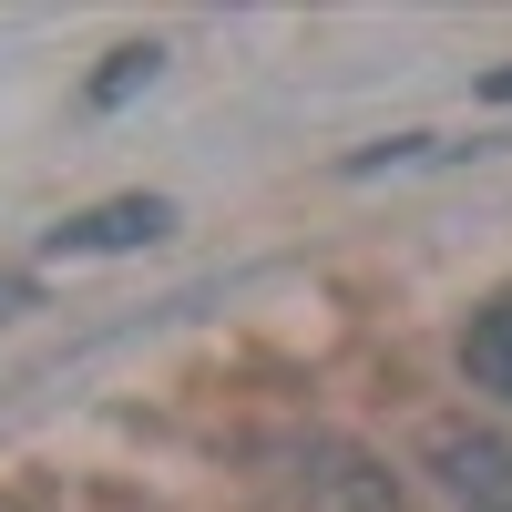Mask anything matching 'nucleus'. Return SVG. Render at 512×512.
Instances as JSON below:
<instances>
[{"mask_svg":"<svg viewBox=\"0 0 512 512\" xmlns=\"http://www.w3.org/2000/svg\"><path fill=\"white\" fill-rule=\"evenodd\" d=\"M420 461H431V482L451 492V512H512V441L502 431L441 420V431L420 441Z\"/></svg>","mask_w":512,"mask_h":512,"instance_id":"obj_1","label":"nucleus"},{"mask_svg":"<svg viewBox=\"0 0 512 512\" xmlns=\"http://www.w3.org/2000/svg\"><path fill=\"white\" fill-rule=\"evenodd\" d=\"M164 226H175V205H164V195H113V205H93V216L52 226V256H134V246H154Z\"/></svg>","mask_w":512,"mask_h":512,"instance_id":"obj_2","label":"nucleus"},{"mask_svg":"<svg viewBox=\"0 0 512 512\" xmlns=\"http://www.w3.org/2000/svg\"><path fill=\"white\" fill-rule=\"evenodd\" d=\"M492 93H512V72H502V82H492Z\"/></svg>","mask_w":512,"mask_h":512,"instance_id":"obj_4","label":"nucleus"},{"mask_svg":"<svg viewBox=\"0 0 512 512\" xmlns=\"http://www.w3.org/2000/svg\"><path fill=\"white\" fill-rule=\"evenodd\" d=\"M461 379L492 390V400H512V287L472 308V328H461Z\"/></svg>","mask_w":512,"mask_h":512,"instance_id":"obj_3","label":"nucleus"}]
</instances>
